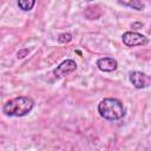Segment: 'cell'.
Masks as SVG:
<instances>
[{
	"label": "cell",
	"instance_id": "cell-1",
	"mask_svg": "<svg viewBox=\"0 0 151 151\" xmlns=\"http://www.w3.org/2000/svg\"><path fill=\"white\" fill-rule=\"evenodd\" d=\"M34 106V100L26 96L15 97L6 101L2 106V112L8 117H24L28 114Z\"/></svg>",
	"mask_w": 151,
	"mask_h": 151
},
{
	"label": "cell",
	"instance_id": "cell-2",
	"mask_svg": "<svg viewBox=\"0 0 151 151\" xmlns=\"http://www.w3.org/2000/svg\"><path fill=\"white\" fill-rule=\"evenodd\" d=\"M98 112L100 117L107 120H118L122 119L126 110L123 103L117 98H105L98 104Z\"/></svg>",
	"mask_w": 151,
	"mask_h": 151
},
{
	"label": "cell",
	"instance_id": "cell-3",
	"mask_svg": "<svg viewBox=\"0 0 151 151\" xmlns=\"http://www.w3.org/2000/svg\"><path fill=\"white\" fill-rule=\"evenodd\" d=\"M122 40L123 42L129 46V47H134V46H144L149 42V39L138 33V32H133V31H127L122 35Z\"/></svg>",
	"mask_w": 151,
	"mask_h": 151
},
{
	"label": "cell",
	"instance_id": "cell-4",
	"mask_svg": "<svg viewBox=\"0 0 151 151\" xmlns=\"http://www.w3.org/2000/svg\"><path fill=\"white\" fill-rule=\"evenodd\" d=\"M74 70H77V63L72 59H66V60L61 61L57 66V68H54L53 74H54L55 78H61V77L73 72Z\"/></svg>",
	"mask_w": 151,
	"mask_h": 151
},
{
	"label": "cell",
	"instance_id": "cell-5",
	"mask_svg": "<svg viewBox=\"0 0 151 151\" xmlns=\"http://www.w3.org/2000/svg\"><path fill=\"white\" fill-rule=\"evenodd\" d=\"M130 81L136 88H145L150 85L151 79L147 74L140 71H133L130 73Z\"/></svg>",
	"mask_w": 151,
	"mask_h": 151
},
{
	"label": "cell",
	"instance_id": "cell-6",
	"mask_svg": "<svg viewBox=\"0 0 151 151\" xmlns=\"http://www.w3.org/2000/svg\"><path fill=\"white\" fill-rule=\"evenodd\" d=\"M97 67L101 71V72H113L117 70L118 67V63L116 59L110 58V57H104V58H99L97 60Z\"/></svg>",
	"mask_w": 151,
	"mask_h": 151
},
{
	"label": "cell",
	"instance_id": "cell-7",
	"mask_svg": "<svg viewBox=\"0 0 151 151\" xmlns=\"http://www.w3.org/2000/svg\"><path fill=\"white\" fill-rule=\"evenodd\" d=\"M118 2L136 11H143L145 8V5L142 0H118Z\"/></svg>",
	"mask_w": 151,
	"mask_h": 151
},
{
	"label": "cell",
	"instance_id": "cell-8",
	"mask_svg": "<svg viewBox=\"0 0 151 151\" xmlns=\"http://www.w3.org/2000/svg\"><path fill=\"white\" fill-rule=\"evenodd\" d=\"M35 5V0H18V6L20 9L28 12L31 11Z\"/></svg>",
	"mask_w": 151,
	"mask_h": 151
},
{
	"label": "cell",
	"instance_id": "cell-9",
	"mask_svg": "<svg viewBox=\"0 0 151 151\" xmlns=\"http://www.w3.org/2000/svg\"><path fill=\"white\" fill-rule=\"evenodd\" d=\"M72 40V35L70 33H61L59 34L58 37V41L61 42V44H66V42H70Z\"/></svg>",
	"mask_w": 151,
	"mask_h": 151
},
{
	"label": "cell",
	"instance_id": "cell-10",
	"mask_svg": "<svg viewBox=\"0 0 151 151\" xmlns=\"http://www.w3.org/2000/svg\"><path fill=\"white\" fill-rule=\"evenodd\" d=\"M27 53H28V48H24V50L19 51V52L17 53V55H18V59H22V58H25Z\"/></svg>",
	"mask_w": 151,
	"mask_h": 151
},
{
	"label": "cell",
	"instance_id": "cell-11",
	"mask_svg": "<svg viewBox=\"0 0 151 151\" xmlns=\"http://www.w3.org/2000/svg\"><path fill=\"white\" fill-rule=\"evenodd\" d=\"M86 1H93V0H86Z\"/></svg>",
	"mask_w": 151,
	"mask_h": 151
}]
</instances>
